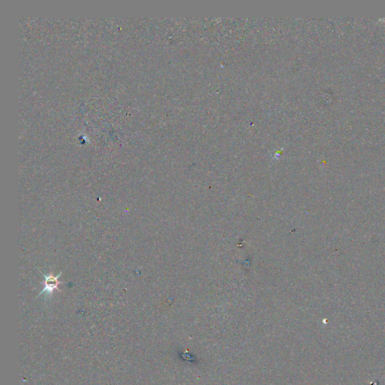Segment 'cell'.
<instances>
[{"label": "cell", "mask_w": 385, "mask_h": 385, "mask_svg": "<svg viewBox=\"0 0 385 385\" xmlns=\"http://www.w3.org/2000/svg\"><path fill=\"white\" fill-rule=\"evenodd\" d=\"M61 276V273H60L56 277H54L53 276H47L45 277V287L43 290H42V293H47V294H51L53 293V290L54 289L57 288V284H59V281H58V278Z\"/></svg>", "instance_id": "cell-1"}]
</instances>
